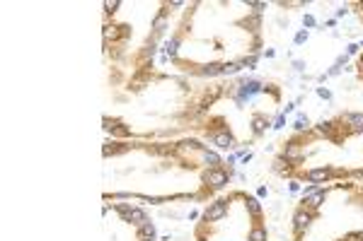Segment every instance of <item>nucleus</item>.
<instances>
[{
  "instance_id": "obj_1",
  "label": "nucleus",
  "mask_w": 363,
  "mask_h": 241,
  "mask_svg": "<svg viewBox=\"0 0 363 241\" xmlns=\"http://www.w3.org/2000/svg\"><path fill=\"white\" fill-rule=\"evenodd\" d=\"M264 3H189L162 46L167 66L194 80L252 68L264 49Z\"/></svg>"
},
{
  "instance_id": "obj_2",
  "label": "nucleus",
  "mask_w": 363,
  "mask_h": 241,
  "mask_svg": "<svg viewBox=\"0 0 363 241\" xmlns=\"http://www.w3.org/2000/svg\"><path fill=\"white\" fill-rule=\"evenodd\" d=\"M114 148L138 162H131V172H107L116 176L133 174V184L121 198H138L145 191L143 203H174V201H213L216 193L223 188L233 176V167L216 150H211L199 138H179L174 143H145V140H128Z\"/></svg>"
},
{
  "instance_id": "obj_3",
  "label": "nucleus",
  "mask_w": 363,
  "mask_h": 241,
  "mask_svg": "<svg viewBox=\"0 0 363 241\" xmlns=\"http://www.w3.org/2000/svg\"><path fill=\"white\" fill-rule=\"evenodd\" d=\"M272 167L281 179L310 186L363 181V111H342L294 133Z\"/></svg>"
},
{
  "instance_id": "obj_4",
  "label": "nucleus",
  "mask_w": 363,
  "mask_h": 241,
  "mask_svg": "<svg viewBox=\"0 0 363 241\" xmlns=\"http://www.w3.org/2000/svg\"><path fill=\"white\" fill-rule=\"evenodd\" d=\"M281 87L267 80H225V92L208 116L201 121L196 135L203 143L220 150H235L252 145L269 131L274 116L279 114Z\"/></svg>"
},
{
  "instance_id": "obj_5",
  "label": "nucleus",
  "mask_w": 363,
  "mask_h": 241,
  "mask_svg": "<svg viewBox=\"0 0 363 241\" xmlns=\"http://www.w3.org/2000/svg\"><path fill=\"white\" fill-rule=\"evenodd\" d=\"M294 241H363V181L313 186L291 217Z\"/></svg>"
},
{
  "instance_id": "obj_6",
  "label": "nucleus",
  "mask_w": 363,
  "mask_h": 241,
  "mask_svg": "<svg viewBox=\"0 0 363 241\" xmlns=\"http://www.w3.org/2000/svg\"><path fill=\"white\" fill-rule=\"evenodd\" d=\"M196 241H269L264 208L247 191L213 198L194 227Z\"/></svg>"
},
{
  "instance_id": "obj_7",
  "label": "nucleus",
  "mask_w": 363,
  "mask_h": 241,
  "mask_svg": "<svg viewBox=\"0 0 363 241\" xmlns=\"http://www.w3.org/2000/svg\"><path fill=\"white\" fill-rule=\"evenodd\" d=\"M121 215H124V241H155V227L153 220L143 215V210L138 208H128V205H119ZM114 220V215H112ZM104 222L112 227V239L109 241H121L119 227H116V220L109 222V217L104 215Z\"/></svg>"
},
{
  "instance_id": "obj_8",
  "label": "nucleus",
  "mask_w": 363,
  "mask_h": 241,
  "mask_svg": "<svg viewBox=\"0 0 363 241\" xmlns=\"http://www.w3.org/2000/svg\"><path fill=\"white\" fill-rule=\"evenodd\" d=\"M349 8L354 10V15L359 17V22H361V25H363V3H351Z\"/></svg>"
},
{
  "instance_id": "obj_9",
  "label": "nucleus",
  "mask_w": 363,
  "mask_h": 241,
  "mask_svg": "<svg viewBox=\"0 0 363 241\" xmlns=\"http://www.w3.org/2000/svg\"><path fill=\"white\" fill-rule=\"evenodd\" d=\"M356 73H359V80L363 82V54L359 56V61H356Z\"/></svg>"
}]
</instances>
